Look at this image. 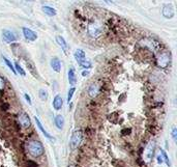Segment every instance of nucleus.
Instances as JSON below:
<instances>
[{
	"instance_id": "f257e3e1",
	"label": "nucleus",
	"mask_w": 177,
	"mask_h": 167,
	"mask_svg": "<svg viewBox=\"0 0 177 167\" xmlns=\"http://www.w3.org/2000/svg\"><path fill=\"white\" fill-rule=\"evenodd\" d=\"M104 31L105 25L100 19L94 18L89 21L88 24H87L86 32L88 34V36H90L91 38H98L100 36H102L104 34Z\"/></svg>"
},
{
	"instance_id": "f03ea898",
	"label": "nucleus",
	"mask_w": 177,
	"mask_h": 167,
	"mask_svg": "<svg viewBox=\"0 0 177 167\" xmlns=\"http://www.w3.org/2000/svg\"><path fill=\"white\" fill-rule=\"evenodd\" d=\"M28 151L29 154L34 158H38L44 155L45 153V149L41 142L38 141V140H32L28 143Z\"/></svg>"
},
{
	"instance_id": "7ed1b4c3",
	"label": "nucleus",
	"mask_w": 177,
	"mask_h": 167,
	"mask_svg": "<svg viewBox=\"0 0 177 167\" xmlns=\"http://www.w3.org/2000/svg\"><path fill=\"white\" fill-rule=\"evenodd\" d=\"M170 61H171V58H170V54L168 52L164 51L162 53L159 54L156 59V64L159 68L162 69H167L170 64Z\"/></svg>"
},
{
	"instance_id": "20e7f679",
	"label": "nucleus",
	"mask_w": 177,
	"mask_h": 167,
	"mask_svg": "<svg viewBox=\"0 0 177 167\" xmlns=\"http://www.w3.org/2000/svg\"><path fill=\"white\" fill-rule=\"evenodd\" d=\"M82 138H83V134L80 130H76L73 133L71 137V140H69V144H71L72 149H76L79 147V145L82 142Z\"/></svg>"
},
{
	"instance_id": "39448f33",
	"label": "nucleus",
	"mask_w": 177,
	"mask_h": 167,
	"mask_svg": "<svg viewBox=\"0 0 177 167\" xmlns=\"http://www.w3.org/2000/svg\"><path fill=\"white\" fill-rule=\"evenodd\" d=\"M154 151H156V142L152 140L147 144L145 151H144V159L146 162H150L154 155Z\"/></svg>"
},
{
	"instance_id": "423d86ee",
	"label": "nucleus",
	"mask_w": 177,
	"mask_h": 167,
	"mask_svg": "<svg viewBox=\"0 0 177 167\" xmlns=\"http://www.w3.org/2000/svg\"><path fill=\"white\" fill-rule=\"evenodd\" d=\"M19 121L23 128H29L31 126V121H30L29 115L26 112H22L19 114Z\"/></svg>"
},
{
	"instance_id": "0eeeda50",
	"label": "nucleus",
	"mask_w": 177,
	"mask_h": 167,
	"mask_svg": "<svg viewBox=\"0 0 177 167\" xmlns=\"http://www.w3.org/2000/svg\"><path fill=\"white\" fill-rule=\"evenodd\" d=\"M22 30H23V34H24V36H25L26 40L30 41V42H34V41L38 38V34H36L34 31H32L31 29H29V28L24 27Z\"/></svg>"
},
{
	"instance_id": "6e6552de",
	"label": "nucleus",
	"mask_w": 177,
	"mask_h": 167,
	"mask_svg": "<svg viewBox=\"0 0 177 167\" xmlns=\"http://www.w3.org/2000/svg\"><path fill=\"white\" fill-rule=\"evenodd\" d=\"M163 16L167 19H171L174 16V8L171 4H165L163 6Z\"/></svg>"
},
{
	"instance_id": "1a4fd4ad",
	"label": "nucleus",
	"mask_w": 177,
	"mask_h": 167,
	"mask_svg": "<svg viewBox=\"0 0 177 167\" xmlns=\"http://www.w3.org/2000/svg\"><path fill=\"white\" fill-rule=\"evenodd\" d=\"M2 35H3L4 41L7 42V43H13V42H15V41H17L16 34H15L13 31H10V30H7V29L3 30Z\"/></svg>"
},
{
	"instance_id": "9d476101",
	"label": "nucleus",
	"mask_w": 177,
	"mask_h": 167,
	"mask_svg": "<svg viewBox=\"0 0 177 167\" xmlns=\"http://www.w3.org/2000/svg\"><path fill=\"white\" fill-rule=\"evenodd\" d=\"M100 85L98 83H92L88 88V95L91 98H95L97 95L100 94Z\"/></svg>"
},
{
	"instance_id": "9b49d317",
	"label": "nucleus",
	"mask_w": 177,
	"mask_h": 167,
	"mask_svg": "<svg viewBox=\"0 0 177 167\" xmlns=\"http://www.w3.org/2000/svg\"><path fill=\"white\" fill-rule=\"evenodd\" d=\"M34 119H35L36 126H38V129H39V130H41V133H43L44 135H45L46 137L48 138V139H50V140H55V138H54L53 136H52V135H50V134L48 133L47 131H46V129H45V128L43 127V125H41V120H39V119H38V116H35V117H34Z\"/></svg>"
},
{
	"instance_id": "f8f14e48",
	"label": "nucleus",
	"mask_w": 177,
	"mask_h": 167,
	"mask_svg": "<svg viewBox=\"0 0 177 167\" xmlns=\"http://www.w3.org/2000/svg\"><path fill=\"white\" fill-rule=\"evenodd\" d=\"M62 105H63L62 97H61L60 95H55V98H54V100H53V107H54V109H55V110H60L61 108H62Z\"/></svg>"
},
{
	"instance_id": "ddd939ff",
	"label": "nucleus",
	"mask_w": 177,
	"mask_h": 167,
	"mask_svg": "<svg viewBox=\"0 0 177 167\" xmlns=\"http://www.w3.org/2000/svg\"><path fill=\"white\" fill-rule=\"evenodd\" d=\"M74 56H75V59L77 60V62L83 61V60L86 59V55H85V52L83 51L82 49H77L75 52V54H74Z\"/></svg>"
},
{
	"instance_id": "4468645a",
	"label": "nucleus",
	"mask_w": 177,
	"mask_h": 167,
	"mask_svg": "<svg viewBox=\"0 0 177 167\" xmlns=\"http://www.w3.org/2000/svg\"><path fill=\"white\" fill-rule=\"evenodd\" d=\"M54 123H55V126L57 127V129L62 130L65 123L64 117H63L62 115H56L55 118H54Z\"/></svg>"
},
{
	"instance_id": "2eb2a0df",
	"label": "nucleus",
	"mask_w": 177,
	"mask_h": 167,
	"mask_svg": "<svg viewBox=\"0 0 177 167\" xmlns=\"http://www.w3.org/2000/svg\"><path fill=\"white\" fill-rule=\"evenodd\" d=\"M69 81L72 86H75L77 83V77H76V72L73 68L69 70Z\"/></svg>"
},
{
	"instance_id": "dca6fc26",
	"label": "nucleus",
	"mask_w": 177,
	"mask_h": 167,
	"mask_svg": "<svg viewBox=\"0 0 177 167\" xmlns=\"http://www.w3.org/2000/svg\"><path fill=\"white\" fill-rule=\"evenodd\" d=\"M51 67H52V69H53L54 71L59 73V72L61 71V62H60V60H59L57 57L52 58V59H51Z\"/></svg>"
},
{
	"instance_id": "f3484780",
	"label": "nucleus",
	"mask_w": 177,
	"mask_h": 167,
	"mask_svg": "<svg viewBox=\"0 0 177 167\" xmlns=\"http://www.w3.org/2000/svg\"><path fill=\"white\" fill-rule=\"evenodd\" d=\"M41 8H43V12L45 13L46 15H48V16L53 17V16H55V15H56V10H55V8H53V7H51V6L45 5V6H43Z\"/></svg>"
},
{
	"instance_id": "a211bd4d",
	"label": "nucleus",
	"mask_w": 177,
	"mask_h": 167,
	"mask_svg": "<svg viewBox=\"0 0 177 167\" xmlns=\"http://www.w3.org/2000/svg\"><path fill=\"white\" fill-rule=\"evenodd\" d=\"M56 42H57V44L62 48L63 51H66L67 50V43L65 42V40L62 38V36L60 35H57L56 36Z\"/></svg>"
},
{
	"instance_id": "6ab92c4d",
	"label": "nucleus",
	"mask_w": 177,
	"mask_h": 167,
	"mask_svg": "<svg viewBox=\"0 0 177 167\" xmlns=\"http://www.w3.org/2000/svg\"><path fill=\"white\" fill-rule=\"evenodd\" d=\"M161 155H162V157H163L164 162H166V164H167L168 166L171 167V162H170V160H169V157H168L167 153H166L164 149H161Z\"/></svg>"
},
{
	"instance_id": "aec40b11",
	"label": "nucleus",
	"mask_w": 177,
	"mask_h": 167,
	"mask_svg": "<svg viewBox=\"0 0 177 167\" xmlns=\"http://www.w3.org/2000/svg\"><path fill=\"white\" fill-rule=\"evenodd\" d=\"M38 95H39V99H41V101H47L48 97H49V95H48L47 90H45V89H39Z\"/></svg>"
},
{
	"instance_id": "412c9836",
	"label": "nucleus",
	"mask_w": 177,
	"mask_h": 167,
	"mask_svg": "<svg viewBox=\"0 0 177 167\" xmlns=\"http://www.w3.org/2000/svg\"><path fill=\"white\" fill-rule=\"evenodd\" d=\"M79 64H80L81 68H84V69H91V67H92L91 62L89 61V60H87V59H85V60H83V61L79 62Z\"/></svg>"
},
{
	"instance_id": "4be33fe9",
	"label": "nucleus",
	"mask_w": 177,
	"mask_h": 167,
	"mask_svg": "<svg viewBox=\"0 0 177 167\" xmlns=\"http://www.w3.org/2000/svg\"><path fill=\"white\" fill-rule=\"evenodd\" d=\"M15 70H16V73L20 74L21 76H25V75H26L25 71L23 70V68H22V67L20 66L18 62H16V64H15Z\"/></svg>"
},
{
	"instance_id": "5701e85b",
	"label": "nucleus",
	"mask_w": 177,
	"mask_h": 167,
	"mask_svg": "<svg viewBox=\"0 0 177 167\" xmlns=\"http://www.w3.org/2000/svg\"><path fill=\"white\" fill-rule=\"evenodd\" d=\"M3 60H4V62H5V64H6V66L8 67V69H10V70L12 71L14 74H17V73H16V70H15V68H14V66H13L12 62H10V60H8L6 57H3Z\"/></svg>"
},
{
	"instance_id": "b1692460",
	"label": "nucleus",
	"mask_w": 177,
	"mask_h": 167,
	"mask_svg": "<svg viewBox=\"0 0 177 167\" xmlns=\"http://www.w3.org/2000/svg\"><path fill=\"white\" fill-rule=\"evenodd\" d=\"M76 92V88L75 87H72L71 89L69 90V94H67V103L69 104V102L72 101V99H73V95H74V92Z\"/></svg>"
},
{
	"instance_id": "393cba45",
	"label": "nucleus",
	"mask_w": 177,
	"mask_h": 167,
	"mask_svg": "<svg viewBox=\"0 0 177 167\" xmlns=\"http://www.w3.org/2000/svg\"><path fill=\"white\" fill-rule=\"evenodd\" d=\"M171 136L172 138H173L174 141H177V128L176 127H173L172 128V131H171Z\"/></svg>"
},
{
	"instance_id": "a878e982",
	"label": "nucleus",
	"mask_w": 177,
	"mask_h": 167,
	"mask_svg": "<svg viewBox=\"0 0 177 167\" xmlns=\"http://www.w3.org/2000/svg\"><path fill=\"white\" fill-rule=\"evenodd\" d=\"M27 166L28 167H38V163L32 161V160H29V161H27Z\"/></svg>"
},
{
	"instance_id": "bb28decb",
	"label": "nucleus",
	"mask_w": 177,
	"mask_h": 167,
	"mask_svg": "<svg viewBox=\"0 0 177 167\" xmlns=\"http://www.w3.org/2000/svg\"><path fill=\"white\" fill-rule=\"evenodd\" d=\"M5 86V82H4V79L0 76V90H2Z\"/></svg>"
},
{
	"instance_id": "cd10ccee",
	"label": "nucleus",
	"mask_w": 177,
	"mask_h": 167,
	"mask_svg": "<svg viewBox=\"0 0 177 167\" xmlns=\"http://www.w3.org/2000/svg\"><path fill=\"white\" fill-rule=\"evenodd\" d=\"M24 98H25V99H26V101L28 102V104H29V105H31V104H32V102H31V98L29 97V95L25 94V95H24Z\"/></svg>"
},
{
	"instance_id": "c85d7f7f",
	"label": "nucleus",
	"mask_w": 177,
	"mask_h": 167,
	"mask_svg": "<svg viewBox=\"0 0 177 167\" xmlns=\"http://www.w3.org/2000/svg\"><path fill=\"white\" fill-rule=\"evenodd\" d=\"M156 159H157V163H159V164H163L164 160H163V157H162V155H161V154H159V155L157 156V158H156Z\"/></svg>"
},
{
	"instance_id": "c756f323",
	"label": "nucleus",
	"mask_w": 177,
	"mask_h": 167,
	"mask_svg": "<svg viewBox=\"0 0 177 167\" xmlns=\"http://www.w3.org/2000/svg\"><path fill=\"white\" fill-rule=\"evenodd\" d=\"M88 75H89V72L88 71H83L82 72V76H83V77H87Z\"/></svg>"
},
{
	"instance_id": "7c9ffc66",
	"label": "nucleus",
	"mask_w": 177,
	"mask_h": 167,
	"mask_svg": "<svg viewBox=\"0 0 177 167\" xmlns=\"http://www.w3.org/2000/svg\"><path fill=\"white\" fill-rule=\"evenodd\" d=\"M105 1H106V3H108V4L112 3V0H105Z\"/></svg>"
},
{
	"instance_id": "2f4dec72",
	"label": "nucleus",
	"mask_w": 177,
	"mask_h": 167,
	"mask_svg": "<svg viewBox=\"0 0 177 167\" xmlns=\"http://www.w3.org/2000/svg\"><path fill=\"white\" fill-rule=\"evenodd\" d=\"M69 167H75V166H69Z\"/></svg>"
}]
</instances>
